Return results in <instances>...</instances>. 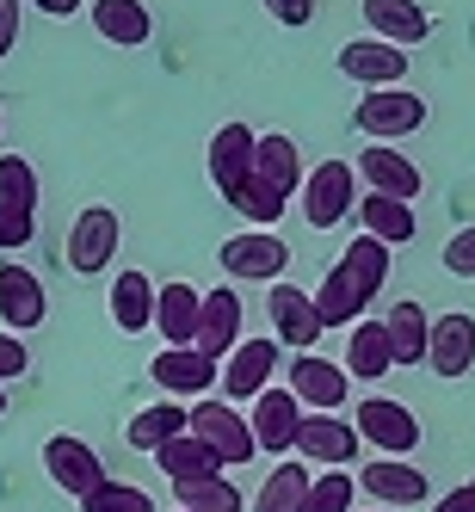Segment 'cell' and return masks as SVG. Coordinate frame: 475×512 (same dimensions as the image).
<instances>
[{
    "mask_svg": "<svg viewBox=\"0 0 475 512\" xmlns=\"http://www.w3.org/2000/svg\"><path fill=\"white\" fill-rule=\"evenodd\" d=\"M186 432H192V438H198V445H204L216 463H223V469L260 457V451H253V432H247V414L235 408V401H216V395L192 401V408H186Z\"/></svg>",
    "mask_w": 475,
    "mask_h": 512,
    "instance_id": "6da1fadb",
    "label": "cell"
},
{
    "mask_svg": "<svg viewBox=\"0 0 475 512\" xmlns=\"http://www.w3.org/2000/svg\"><path fill=\"white\" fill-rule=\"evenodd\" d=\"M118 241H124V216L112 204H87L75 223H68V235H62V260H68V272L99 278L118 260Z\"/></svg>",
    "mask_w": 475,
    "mask_h": 512,
    "instance_id": "7a4b0ae2",
    "label": "cell"
},
{
    "mask_svg": "<svg viewBox=\"0 0 475 512\" xmlns=\"http://www.w3.org/2000/svg\"><path fill=\"white\" fill-rule=\"evenodd\" d=\"M352 432H358V445H371L377 457H408L420 445V414L395 395H358Z\"/></svg>",
    "mask_w": 475,
    "mask_h": 512,
    "instance_id": "3957f363",
    "label": "cell"
},
{
    "mask_svg": "<svg viewBox=\"0 0 475 512\" xmlns=\"http://www.w3.org/2000/svg\"><path fill=\"white\" fill-rule=\"evenodd\" d=\"M358 204V173L352 161H321L315 173H303V186H297V210H303V223L321 235V229H340L346 216Z\"/></svg>",
    "mask_w": 475,
    "mask_h": 512,
    "instance_id": "277c9868",
    "label": "cell"
},
{
    "mask_svg": "<svg viewBox=\"0 0 475 512\" xmlns=\"http://www.w3.org/2000/svg\"><path fill=\"white\" fill-rule=\"evenodd\" d=\"M352 124L371 142H401L426 124V99L414 87H364V99L352 105Z\"/></svg>",
    "mask_w": 475,
    "mask_h": 512,
    "instance_id": "5b68a950",
    "label": "cell"
},
{
    "mask_svg": "<svg viewBox=\"0 0 475 512\" xmlns=\"http://www.w3.org/2000/svg\"><path fill=\"white\" fill-rule=\"evenodd\" d=\"M216 260L235 284H278L284 266H290V241L278 229H247V235H229L216 247Z\"/></svg>",
    "mask_w": 475,
    "mask_h": 512,
    "instance_id": "8992f818",
    "label": "cell"
},
{
    "mask_svg": "<svg viewBox=\"0 0 475 512\" xmlns=\"http://www.w3.org/2000/svg\"><path fill=\"white\" fill-rule=\"evenodd\" d=\"M44 475H50L68 500H81V494H93V488L105 482V463H99V451L87 445V438L50 432V438H44Z\"/></svg>",
    "mask_w": 475,
    "mask_h": 512,
    "instance_id": "52a82bcc",
    "label": "cell"
},
{
    "mask_svg": "<svg viewBox=\"0 0 475 512\" xmlns=\"http://www.w3.org/2000/svg\"><path fill=\"white\" fill-rule=\"evenodd\" d=\"M426 371L445 377V383L475 371V315L469 309H451L426 327Z\"/></svg>",
    "mask_w": 475,
    "mask_h": 512,
    "instance_id": "ba28073f",
    "label": "cell"
},
{
    "mask_svg": "<svg viewBox=\"0 0 475 512\" xmlns=\"http://www.w3.org/2000/svg\"><path fill=\"white\" fill-rule=\"evenodd\" d=\"M297 426H303V401L290 389H260L253 395V414H247V432H253V451H272L284 457L290 445H297Z\"/></svg>",
    "mask_w": 475,
    "mask_h": 512,
    "instance_id": "9c48e42d",
    "label": "cell"
},
{
    "mask_svg": "<svg viewBox=\"0 0 475 512\" xmlns=\"http://www.w3.org/2000/svg\"><path fill=\"white\" fill-rule=\"evenodd\" d=\"M44 315H50L44 278L19 260H0V321H7V334H38Z\"/></svg>",
    "mask_w": 475,
    "mask_h": 512,
    "instance_id": "30bf717a",
    "label": "cell"
},
{
    "mask_svg": "<svg viewBox=\"0 0 475 512\" xmlns=\"http://www.w3.org/2000/svg\"><path fill=\"white\" fill-rule=\"evenodd\" d=\"M278 364H284V346L260 334V340H235V352L223 358V371H216V377H223V395L229 401H253V395L278 377Z\"/></svg>",
    "mask_w": 475,
    "mask_h": 512,
    "instance_id": "8fae6325",
    "label": "cell"
},
{
    "mask_svg": "<svg viewBox=\"0 0 475 512\" xmlns=\"http://www.w3.org/2000/svg\"><path fill=\"white\" fill-rule=\"evenodd\" d=\"M266 315H272V340L278 346H303V352H315L321 346V315H315V303H309V290H297V284H272L266 290Z\"/></svg>",
    "mask_w": 475,
    "mask_h": 512,
    "instance_id": "7c38bea8",
    "label": "cell"
},
{
    "mask_svg": "<svg viewBox=\"0 0 475 512\" xmlns=\"http://www.w3.org/2000/svg\"><path fill=\"white\" fill-rule=\"evenodd\" d=\"M290 395L303 401V408H315V414H340V401L352 395V377L340 371L334 358H315V352H297L290 358V383H284Z\"/></svg>",
    "mask_w": 475,
    "mask_h": 512,
    "instance_id": "4fadbf2b",
    "label": "cell"
},
{
    "mask_svg": "<svg viewBox=\"0 0 475 512\" xmlns=\"http://www.w3.org/2000/svg\"><path fill=\"white\" fill-rule=\"evenodd\" d=\"M340 75L358 81V87H401V81H408V50L364 31V38H352L340 50Z\"/></svg>",
    "mask_w": 475,
    "mask_h": 512,
    "instance_id": "5bb4252c",
    "label": "cell"
},
{
    "mask_svg": "<svg viewBox=\"0 0 475 512\" xmlns=\"http://www.w3.org/2000/svg\"><path fill=\"white\" fill-rule=\"evenodd\" d=\"M352 173H358L371 192H383V198H401V204H414V198L426 192V173H420L408 155H401V149H389V142H377V149H358Z\"/></svg>",
    "mask_w": 475,
    "mask_h": 512,
    "instance_id": "9a60e30c",
    "label": "cell"
},
{
    "mask_svg": "<svg viewBox=\"0 0 475 512\" xmlns=\"http://www.w3.org/2000/svg\"><path fill=\"white\" fill-rule=\"evenodd\" d=\"M297 457H309V463H321V469H346V463H358V432H352V420H340V414H303V426H297V445H290Z\"/></svg>",
    "mask_w": 475,
    "mask_h": 512,
    "instance_id": "2e32d148",
    "label": "cell"
},
{
    "mask_svg": "<svg viewBox=\"0 0 475 512\" xmlns=\"http://www.w3.org/2000/svg\"><path fill=\"white\" fill-rule=\"evenodd\" d=\"M247 179H253V130L247 124H223L210 136V186L223 204H235L247 192Z\"/></svg>",
    "mask_w": 475,
    "mask_h": 512,
    "instance_id": "e0dca14e",
    "label": "cell"
},
{
    "mask_svg": "<svg viewBox=\"0 0 475 512\" xmlns=\"http://www.w3.org/2000/svg\"><path fill=\"white\" fill-rule=\"evenodd\" d=\"M358 494H371L383 506H420V500H432V482L408 457H371L358 469Z\"/></svg>",
    "mask_w": 475,
    "mask_h": 512,
    "instance_id": "ac0fdd59",
    "label": "cell"
},
{
    "mask_svg": "<svg viewBox=\"0 0 475 512\" xmlns=\"http://www.w3.org/2000/svg\"><path fill=\"white\" fill-rule=\"evenodd\" d=\"M253 186H266L272 198H297L303 186V149L290 142L284 130H266V136H253Z\"/></svg>",
    "mask_w": 475,
    "mask_h": 512,
    "instance_id": "d6986e66",
    "label": "cell"
},
{
    "mask_svg": "<svg viewBox=\"0 0 475 512\" xmlns=\"http://www.w3.org/2000/svg\"><path fill=\"white\" fill-rule=\"evenodd\" d=\"M149 377L161 383V395H210L216 389V358H204L198 346H161L149 358Z\"/></svg>",
    "mask_w": 475,
    "mask_h": 512,
    "instance_id": "ffe728a7",
    "label": "cell"
},
{
    "mask_svg": "<svg viewBox=\"0 0 475 512\" xmlns=\"http://www.w3.org/2000/svg\"><path fill=\"white\" fill-rule=\"evenodd\" d=\"M235 340H241V297H235L229 284H216V290H204V303H198V334H192V346L204 358H229Z\"/></svg>",
    "mask_w": 475,
    "mask_h": 512,
    "instance_id": "44dd1931",
    "label": "cell"
},
{
    "mask_svg": "<svg viewBox=\"0 0 475 512\" xmlns=\"http://www.w3.org/2000/svg\"><path fill=\"white\" fill-rule=\"evenodd\" d=\"M340 371H346L352 383H377V377H389V371H395V358H389V334H383V321H371V315H358V321L346 327V358H340Z\"/></svg>",
    "mask_w": 475,
    "mask_h": 512,
    "instance_id": "7402d4cb",
    "label": "cell"
},
{
    "mask_svg": "<svg viewBox=\"0 0 475 512\" xmlns=\"http://www.w3.org/2000/svg\"><path fill=\"white\" fill-rule=\"evenodd\" d=\"M87 7H93V31L118 50H142L155 38V13L142 0H87Z\"/></svg>",
    "mask_w": 475,
    "mask_h": 512,
    "instance_id": "603a6c76",
    "label": "cell"
},
{
    "mask_svg": "<svg viewBox=\"0 0 475 512\" xmlns=\"http://www.w3.org/2000/svg\"><path fill=\"white\" fill-rule=\"evenodd\" d=\"M364 31H371V38H383V44L414 50L426 31H432V19H426L420 0H364Z\"/></svg>",
    "mask_w": 475,
    "mask_h": 512,
    "instance_id": "cb8c5ba5",
    "label": "cell"
},
{
    "mask_svg": "<svg viewBox=\"0 0 475 512\" xmlns=\"http://www.w3.org/2000/svg\"><path fill=\"white\" fill-rule=\"evenodd\" d=\"M198 303H204V290L186 284V278L155 284V327H161L167 346H192V334H198Z\"/></svg>",
    "mask_w": 475,
    "mask_h": 512,
    "instance_id": "d4e9b609",
    "label": "cell"
},
{
    "mask_svg": "<svg viewBox=\"0 0 475 512\" xmlns=\"http://www.w3.org/2000/svg\"><path fill=\"white\" fill-rule=\"evenodd\" d=\"M389 253H395V247H383L377 235H364V229L346 241V253H340V272H346V284L358 290L364 303H371L377 290L389 284Z\"/></svg>",
    "mask_w": 475,
    "mask_h": 512,
    "instance_id": "484cf974",
    "label": "cell"
},
{
    "mask_svg": "<svg viewBox=\"0 0 475 512\" xmlns=\"http://www.w3.org/2000/svg\"><path fill=\"white\" fill-rule=\"evenodd\" d=\"M112 321H118V334H149L155 327V278L149 272H118L112 284Z\"/></svg>",
    "mask_w": 475,
    "mask_h": 512,
    "instance_id": "4316f807",
    "label": "cell"
},
{
    "mask_svg": "<svg viewBox=\"0 0 475 512\" xmlns=\"http://www.w3.org/2000/svg\"><path fill=\"white\" fill-rule=\"evenodd\" d=\"M173 506L179 512H247V494L229 482V469L192 475V482H173Z\"/></svg>",
    "mask_w": 475,
    "mask_h": 512,
    "instance_id": "83f0119b",
    "label": "cell"
},
{
    "mask_svg": "<svg viewBox=\"0 0 475 512\" xmlns=\"http://www.w3.org/2000/svg\"><path fill=\"white\" fill-rule=\"evenodd\" d=\"M426 327H432V315H426L414 297H401V303L383 315L389 358H395V364H426Z\"/></svg>",
    "mask_w": 475,
    "mask_h": 512,
    "instance_id": "f1b7e54d",
    "label": "cell"
},
{
    "mask_svg": "<svg viewBox=\"0 0 475 512\" xmlns=\"http://www.w3.org/2000/svg\"><path fill=\"white\" fill-rule=\"evenodd\" d=\"M352 210H358L364 235H377L383 247H401V241H414V204H401V198H383V192H371V198H358Z\"/></svg>",
    "mask_w": 475,
    "mask_h": 512,
    "instance_id": "f546056e",
    "label": "cell"
},
{
    "mask_svg": "<svg viewBox=\"0 0 475 512\" xmlns=\"http://www.w3.org/2000/svg\"><path fill=\"white\" fill-rule=\"evenodd\" d=\"M179 432H186V401L161 395V401H149L142 414H130V432H124V438H130L136 451H161L167 438H179Z\"/></svg>",
    "mask_w": 475,
    "mask_h": 512,
    "instance_id": "4dcf8cb0",
    "label": "cell"
},
{
    "mask_svg": "<svg viewBox=\"0 0 475 512\" xmlns=\"http://www.w3.org/2000/svg\"><path fill=\"white\" fill-rule=\"evenodd\" d=\"M303 488H309V463H303V457H284V463L266 475V488L247 500V512H297V506H303Z\"/></svg>",
    "mask_w": 475,
    "mask_h": 512,
    "instance_id": "1f68e13d",
    "label": "cell"
},
{
    "mask_svg": "<svg viewBox=\"0 0 475 512\" xmlns=\"http://www.w3.org/2000/svg\"><path fill=\"white\" fill-rule=\"evenodd\" d=\"M309 303H315L321 327H352V321H358L364 309H371V303H364L358 290L346 284V272H340V266H334V272H327V278H321V284L309 290Z\"/></svg>",
    "mask_w": 475,
    "mask_h": 512,
    "instance_id": "d6a6232c",
    "label": "cell"
},
{
    "mask_svg": "<svg viewBox=\"0 0 475 512\" xmlns=\"http://www.w3.org/2000/svg\"><path fill=\"white\" fill-rule=\"evenodd\" d=\"M149 457L161 463V475H167V482H192V475H210V469H223V463H216V457L198 445L192 432L167 438V445H161V451H149Z\"/></svg>",
    "mask_w": 475,
    "mask_h": 512,
    "instance_id": "836d02e7",
    "label": "cell"
},
{
    "mask_svg": "<svg viewBox=\"0 0 475 512\" xmlns=\"http://www.w3.org/2000/svg\"><path fill=\"white\" fill-rule=\"evenodd\" d=\"M352 500H358V482H352V475H346V469H321V475H309L297 512H352Z\"/></svg>",
    "mask_w": 475,
    "mask_h": 512,
    "instance_id": "e575fe53",
    "label": "cell"
},
{
    "mask_svg": "<svg viewBox=\"0 0 475 512\" xmlns=\"http://www.w3.org/2000/svg\"><path fill=\"white\" fill-rule=\"evenodd\" d=\"M0 204L38 210V167H31L25 155H0Z\"/></svg>",
    "mask_w": 475,
    "mask_h": 512,
    "instance_id": "d590c367",
    "label": "cell"
},
{
    "mask_svg": "<svg viewBox=\"0 0 475 512\" xmlns=\"http://www.w3.org/2000/svg\"><path fill=\"white\" fill-rule=\"evenodd\" d=\"M81 512H155V500L136 482H112V475H105L93 494H81Z\"/></svg>",
    "mask_w": 475,
    "mask_h": 512,
    "instance_id": "8d00e7d4",
    "label": "cell"
},
{
    "mask_svg": "<svg viewBox=\"0 0 475 512\" xmlns=\"http://www.w3.org/2000/svg\"><path fill=\"white\" fill-rule=\"evenodd\" d=\"M31 235H38V210H13V204H0V253L31 247Z\"/></svg>",
    "mask_w": 475,
    "mask_h": 512,
    "instance_id": "74e56055",
    "label": "cell"
},
{
    "mask_svg": "<svg viewBox=\"0 0 475 512\" xmlns=\"http://www.w3.org/2000/svg\"><path fill=\"white\" fill-rule=\"evenodd\" d=\"M445 272L475 278V223H469V229H457V235L445 241Z\"/></svg>",
    "mask_w": 475,
    "mask_h": 512,
    "instance_id": "f35d334b",
    "label": "cell"
},
{
    "mask_svg": "<svg viewBox=\"0 0 475 512\" xmlns=\"http://www.w3.org/2000/svg\"><path fill=\"white\" fill-rule=\"evenodd\" d=\"M31 371V346H19V334H7L0 327V383H13V377H25Z\"/></svg>",
    "mask_w": 475,
    "mask_h": 512,
    "instance_id": "ab89813d",
    "label": "cell"
},
{
    "mask_svg": "<svg viewBox=\"0 0 475 512\" xmlns=\"http://www.w3.org/2000/svg\"><path fill=\"white\" fill-rule=\"evenodd\" d=\"M19 25H25V0H0V62L19 50Z\"/></svg>",
    "mask_w": 475,
    "mask_h": 512,
    "instance_id": "60d3db41",
    "label": "cell"
},
{
    "mask_svg": "<svg viewBox=\"0 0 475 512\" xmlns=\"http://www.w3.org/2000/svg\"><path fill=\"white\" fill-rule=\"evenodd\" d=\"M260 7H266L278 25H290V31H303V25L315 19V0H260Z\"/></svg>",
    "mask_w": 475,
    "mask_h": 512,
    "instance_id": "b9f144b4",
    "label": "cell"
},
{
    "mask_svg": "<svg viewBox=\"0 0 475 512\" xmlns=\"http://www.w3.org/2000/svg\"><path fill=\"white\" fill-rule=\"evenodd\" d=\"M432 512H475V488H469V482H457L451 494H438V500H432Z\"/></svg>",
    "mask_w": 475,
    "mask_h": 512,
    "instance_id": "7bdbcfd3",
    "label": "cell"
},
{
    "mask_svg": "<svg viewBox=\"0 0 475 512\" xmlns=\"http://www.w3.org/2000/svg\"><path fill=\"white\" fill-rule=\"evenodd\" d=\"M31 7H38V13H50V19H75V13L87 7V0H31Z\"/></svg>",
    "mask_w": 475,
    "mask_h": 512,
    "instance_id": "ee69618b",
    "label": "cell"
},
{
    "mask_svg": "<svg viewBox=\"0 0 475 512\" xmlns=\"http://www.w3.org/2000/svg\"><path fill=\"white\" fill-rule=\"evenodd\" d=\"M0 414H7V383H0Z\"/></svg>",
    "mask_w": 475,
    "mask_h": 512,
    "instance_id": "f6af8a7d",
    "label": "cell"
},
{
    "mask_svg": "<svg viewBox=\"0 0 475 512\" xmlns=\"http://www.w3.org/2000/svg\"><path fill=\"white\" fill-rule=\"evenodd\" d=\"M0 130H7V118H0Z\"/></svg>",
    "mask_w": 475,
    "mask_h": 512,
    "instance_id": "bcb514c9",
    "label": "cell"
},
{
    "mask_svg": "<svg viewBox=\"0 0 475 512\" xmlns=\"http://www.w3.org/2000/svg\"><path fill=\"white\" fill-rule=\"evenodd\" d=\"M469 488H475V482H469Z\"/></svg>",
    "mask_w": 475,
    "mask_h": 512,
    "instance_id": "7dc6e473",
    "label": "cell"
}]
</instances>
